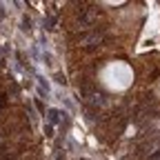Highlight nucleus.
<instances>
[{
    "label": "nucleus",
    "mask_w": 160,
    "mask_h": 160,
    "mask_svg": "<svg viewBox=\"0 0 160 160\" xmlns=\"http://www.w3.org/2000/svg\"><path fill=\"white\" fill-rule=\"evenodd\" d=\"M100 82L109 91H125L133 85V69L122 60L107 62L102 67V71H100Z\"/></svg>",
    "instance_id": "obj_1"
}]
</instances>
